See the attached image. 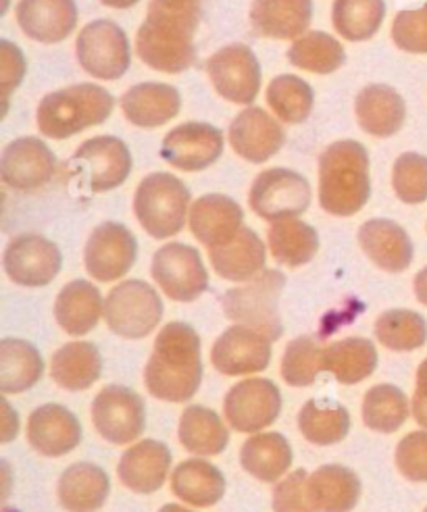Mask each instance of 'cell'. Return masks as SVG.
I'll use <instances>...</instances> for the list:
<instances>
[{"instance_id": "cell-45", "label": "cell", "mask_w": 427, "mask_h": 512, "mask_svg": "<svg viewBox=\"0 0 427 512\" xmlns=\"http://www.w3.org/2000/svg\"><path fill=\"white\" fill-rule=\"evenodd\" d=\"M313 102V88L296 75H280L267 86V105L284 123H303L313 111Z\"/></svg>"}, {"instance_id": "cell-7", "label": "cell", "mask_w": 427, "mask_h": 512, "mask_svg": "<svg viewBox=\"0 0 427 512\" xmlns=\"http://www.w3.org/2000/svg\"><path fill=\"white\" fill-rule=\"evenodd\" d=\"M161 317V296L142 279L121 281L105 300V321L113 334L121 338H146L161 323Z\"/></svg>"}, {"instance_id": "cell-29", "label": "cell", "mask_w": 427, "mask_h": 512, "mask_svg": "<svg viewBox=\"0 0 427 512\" xmlns=\"http://www.w3.org/2000/svg\"><path fill=\"white\" fill-rule=\"evenodd\" d=\"M209 259L219 277L228 281H250L265 271L267 250L253 229L242 227L228 244L209 248Z\"/></svg>"}, {"instance_id": "cell-47", "label": "cell", "mask_w": 427, "mask_h": 512, "mask_svg": "<svg viewBox=\"0 0 427 512\" xmlns=\"http://www.w3.org/2000/svg\"><path fill=\"white\" fill-rule=\"evenodd\" d=\"M392 186L405 204H421L427 200V157L419 152L400 155L392 169Z\"/></svg>"}, {"instance_id": "cell-3", "label": "cell", "mask_w": 427, "mask_h": 512, "mask_svg": "<svg viewBox=\"0 0 427 512\" xmlns=\"http://www.w3.org/2000/svg\"><path fill=\"white\" fill-rule=\"evenodd\" d=\"M371 196L369 155L363 144L340 140L319 159V204L334 217L359 213Z\"/></svg>"}, {"instance_id": "cell-31", "label": "cell", "mask_w": 427, "mask_h": 512, "mask_svg": "<svg viewBox=\"0 0 427 512\" xmlns=\"http://www.w3.org/2000/svg\"><path fill=\"white\" fill-rule=\"evenodd\" d=\"M105 315V302L98 288L90 281L75 279L67 284L55 302L57 323L69 336H84L92 331Z\"/></svg>"}, {"instance_id": "cell-46", "label": "cell", "mask_w": 427, "mask_h": 512, "mask_svg": "<svg viewBox=\"0 0 427 512\" xmlns=\"http://www.w3.org/2000/svg\"><path fill=\"white\" fill-rule=\"evenodd\" d=\"M325 348L315 336H300L286 346L282 358V377L292 388L313 386L317 375L325 371Z\"/></svg>"}, {"instance_id": "cell-28", "label": "cell", "mask_w": 427, "mask_h": 512, "mask_svg": "<svg viewBox=\"0 0 427 512\" xmlns=\"http://www.w3.org/2000/svg\"><path fill=\"white\" fill-rule=\"evenodd\" d=\"M355 111L363 132L375 138H390L400 132L407 119L405 98L392 86L371 84L357 94Z\"/></svg>"}, {"instance_id": "cell-24", "label": "cell", "mask_w": 427, "mask_h": 512, "mask_svg": "<svg viewBox=\"0 0 427 512\" xmlns=\"http://www.w3.org/2000/svg\"><path fill=\"white\" fill-rule=\"evenodd\" d=\"M248 17L263 38L298 40L311 25L313 0H253Z\"/></svg>"}, {"instance_id": "cell-38", "label": "cell", "mask_w": 427, "mask_h": 512, "mask_svg": "<svg viewBox=\"0 0 427 512\" xmlns=\"http://www.w3.org/2000/svg\"><path fill=\"white\" fill-rule=\"evenodd\" d=\"M323 365L344 386H355L378 367V350L365 338H346L325 346Z\"/></svg>"}, {"instance_id": "cell-13", "label": "cell", "mask_w": 427, "mask_h": 512, "mask_svg": "<svg viewBox=\"0 0 427 512\" xmlns=\"http://www.w3.org/2000/svg\"><path fill=\"white\" fill-rule=\"evenodd\" d=\"M282 411V394L269 379H244L228 392L223 413L240 433H259L267 429Z\"/></svg>"}, {"instance_id": "cell-53", "label": "cell", "mask_w": 427, "mask_h": 512, "mask_svg": "<svg viewBox=\"0 0 427 512\" xmlns=\"http://www.w3.org/2000/svg\"><path fill=\"white\" fill-rule=\"evenodd\" d=\"M413 290H415V296L421 304L427 306V267L421 269L417 275H415V281H413Z\"/></svg>"}, {"instance_id": "cell-51", "label": "cell", "mask_w": 427, "mask_h": 512, "mask_svg": "<svg viewBox=\"0 0 427 512\" xmlns=\"http://www.w3.org/2000/svg\"><path fill=\"white\" fill-rule=\"evenodd\" d=\"M25 75V57L21 50L9 42H0V94L9 98L11 92L21 84Z\"/></svg>"}, {"instance_id": "cell-1", "label": "cell", "mask_w": 427, "mask_h": 512, "mask_svg": "<svg viewBox=\"0 0 427 512\" xmlns=\"http://www.w3.org/2000/svg\"><path fill=\"white\" fill-rule=\"evenodd\" d=\"M200 23L198 7L167 5L150 0L136 36V53L144 65L161 73H182L196 61L194 34Z\"/></svg>"}, {"instance_id": "cell-34", "label": "cell", "mask_w": 427, "mask_h": 512, "mask_svg": "<svg viewBox=\"0 0 427 512\" xmlns=\"http://www.w3.org/2000/svg\"><path fill=\"white\" fill-rule=\"evenodd\" d=\"M103 373V358L90 342H71L55 352L50 361V377L57 386L71 392L92 388Z\"/></svg>"}, {"instance_id": "cell-36", "label": "cell", "mask_w": 427, "mask_h": 512, "mask_svg": "<svg viewBox=\"0 0 427 512\" xmlns=\"http://www.w3.org/2000/svg\"><path fill=\"white\" fill-rule=\"evenodd\" d=\"M44 371L42 356L25 340L7 338L0 342V392L19 394L34 388Z\"/></svg>"}, {"instance_id": "cell-8", "label": "cell", "mask_w": 427, "mask_h": 512, "mask_svg": "<svg viewBox=\"0 0 427 512\" xmlns=\"http://www.w3.org/2000/svg\"><path fill=\"white\" fill-rule=\"evenodd\" d=\"M75 53L86 73L98 80H119L130 69V40L117 23L96 19L88 23L75 40Z\"/></svg>"}, {"instance_id": "cell-35", "label": "cell", "mask_w": 427, "mask_h": 512, "mask_svg": "<svg viewBox=\"0 0 427 512\" xmlns=\"http://www.w3.org/2000/svg\"><path fill=\"white\" fill-rule=\"evenodd\" d=\"M240 463L255 479L273 483L290 469L292 448L282 433H257L244 442Z\"/></svg>"}, {"instance_id": "cell-15", "label": "cell", "mask_w": 427, "mask_h": 512, "mask_svg": "<svg viewBox=\"0 0 427 512\" xmlns=\"http://www.w3.org/2000/svg\"><path fill=\"white\" fill-rule=\"evenodd\" d=\"M223 155V134L211 123H182L163 138L161 157L180 171H203Z\"/></svg>"}, {"instance_id": "cell-19", "label": "cell", "mask_w": 427, "mask_h": 512, "mask_svg": "<svg viewBox=\"0 0 427 512\" xmlns=\"http://www.w3.org/2000/svg\"><path fill=\"white\" fill-rule=\"evenodd\" d=\"M211 363L223 375H250L271 363V340L246 325L225 329L211 350Z\"/></svg>"}, {"instance_id": "cell-37", "label": "cell", "mask_w": 427, "mask_h": 512, "mask_svg": "<svg viewBox=\"0 0 427 512\" xmlns=\"http://www.w3.org/2000/svg\"><path fill=\"white\" fill-rule=\"evenodd\" d=\"M269 250L273 259L286 267H303L315 259L319 236L315 229L300 219H282L269 227Z\"/></svg>"}, {"instance_id": "cell-52", "label": "cell", "mask_w": 427, "mask_h": 512, "mask_svg": "<svg viewBox=\"0 0 427 512\" xmlns=\"http://www.w3.org/2000/svg\"><path fill=\"white\" fill-rule=\"evenodd\" d=\"M413 419L427 429V358L417 371V386L413 396Z\"/></svg>"}, {"instance_id": "cell-16", "label": "cell", "mask_w": 427, "mask_h": 512, "mask_svg": "<svg viewBox=\"0 0 427 512\" xmlns=\"http://www.w3.org/2000/svg\"><path fill=\"white\" fill-rule=\"evenodd\" d=\"M61 250L38 234L15 236L5 250V271L19 286L42 288L61 271Z\"/></svg>"}, {"instance_id": "cell-2", "label": "cell", "mask_w": 427, "mask_h": 512, "mask_svg": "<svg viewBox=\"0 0 427 512\" xmlns=\"http://www.w3.org/2000/svg\"><path fill=\"white\" fill-rule=\"evenodd\" d=\"M203 381L200 338L186 323H167L144 369L148 392L165 402L190 400Z\"/></svg>"}, {"instance_id": "cell-32", "label": "cell", "mask_w": 427, "mask_h": 512, "mask_svg": "<svg viewBox=\"0 0 427 512\" xmlns=\"http://www.w3.org/2000/svg\"><path fill=\"white\" fill-rule=\"evenodd\" d=\"M109 477L92 463H75L59 479V502L67 512H96L109 498Z\"/></svg>"}, {"instance_id": "cell-39", "label": "cell", "mask_w": 427, "mask_h": 512, "mask_svg": "<svg viewBox=\"0 0 427 512\" xmlns=\"http://www.w3.org/2000/svg\"><path fill=\"white\" fill-rule=\"evenodd\" d=\"M180 442L198 456H217L230 442V431L221 417L205 406H188L180 417Z\"/></svg>"}, {"instance_id": "cell-23", "label": "cell", "mask_w": 427, "mask_h": 512, "mask_svg": "<svg viewBox=\"0 0 427 512\" xmlns=\"http://www.w3.org/2000/svg\"><path fill=\"white\" fill-rule=\"evenodd\" d=\"M242 221L244 213L240 204L221 194H207L198 198L190 209L192 234L207 248L228 244L244 227Z\"/></svg>"}, {"instance_id": "cell-11", "label": "cell", "mask_w": 427, "mask_h": 512, "mask_svg": "<svg viewBox=\"0 0 427 512\" xmlns=\"http://www.w3.org/2000/svg\"><path fill=\"white\" fill-rule=\"evenodd\" d=\"M213 88L234 105H250L261 90V65L246 44H228L207 61Z\"/></svg>"}, {"instance_id": "cell-57", "label": "cell", "mask_w": 427, "mask_h": 512, "mask_svg": "<svg viewBox=\"0 0 427 512\" xmlns=\"http://www.w3.org/2000/svg\"><path fill=\"white\" fill-rule=\"evenodd\" d=\"M425 512H427V508H425Z\"/></svg>"}, {"instance_id": "cell-4", "label": "cell", "mask_w": 427, "mask_h": 512, "mask_svg": "<svg viewBox=\"0 0 427 512\" xmlns=\"http://www.w3.org/2000/svg\"><path fill=\"white\" fill-rule=\"evenodd\" d=\"M115 98L98 84H75L46 94L38 105V130L50 140H67L109 119Z\"/></svg>"}, {"instance_id": "cell-56", "label": "cell", "mask_w": 427, "mask_h": 512, "mask_svg": "<svg viewBox=\"0 0 427 512\" xmlns=\"http://www.w3.org/2000/svg\"><path fill=\"white\" fill-rule=\"evenodd\" d=\"M159 512H194V510H188V508H184V506H180V504H167V506H163Z\"/></svg>"}, {"instance_id": "cell-48", "label": "cell", "mask_w": 427, "mask_h": 512, "mask_svg": "<svg viewBox=\"0 0 427 512\" xmlns=\"http://www.w3.org/2000/svg\"><path fill=\"white\" fill-rule=\"evenodd\" d=\"M392 40L400 50L427 55V3L419 9L400 11L394 17Z\"/></svg>"}, {"instance_id": "cell-54", "label": "cell", "mask_w": 427, "mask_h": 512, "mask_svg": "<svg viewBox=\"0 0 427 512\" xmlns=\"http://www.w3.org/2000/svg\"><path fill=\"white\" fill-rule=\"evenodd\" d=\"M100 3L111 9H132L138 0H100Z\"/></svg>"}, {"instance_id": "cell-17", "label": "cell", "mask_w": 427, "mask_h": 512, "mask_svg": "<svg viewBox=\"0 0 427 512\" xmlns=\"http://www.w3.org/2000/svg\"><path fill=\"white\" fill-rule=\"evenodd\" d=\"M55 175V152L38 138H17L3 150L0 177L13 190H38L53 182Z\"/></svg>"}, {"instance_id": "cell-6", "label": "cell", "mask_w": 427, "mask_h": 512, "mask_svg": "<svg viewBox=\"0 0 427 512\" xmlns=\"http://www.w3.org/2000/svg\"><path fill=\"white\" fill-rule=\"evenodd\" d=\"M190 200V190L182 179L161 171L150 173L136 190L134 213L148 236L167 240L184 229Z\"/></svg>"}, {"instance_id": "cell-41", "label": "cell", "mask_w": 427, "mask_h": 512, "mask_svg": "<svg viewBox=\"0 0 427 512\" xmlns=\"http://www.w3.org/2000/svg\"><path fill=\"white\" fill-rule=\"evenodd\" d=\"M386 17L384 0H334L332 23L348 42H365L378 34Z\"/></svg>"}, {"instance_id": "cell-9", "label": "cell", "mask_w": 427, "mask_h": 512, "mask_svg": "<svg viewBox=\"0 0 427 512\" xmlns=\"http://www.w3.org/2000/svg\"><path fill=\"white\" fill-rule=\"evenodd\" d=\"M248 204L265 221H282L303 215L311 204L307 179L290 169H267L257 175L248 194Z\"/></svg>"}, {"instance_id": "cell-50", "label": "cell", "mask_w": 427, "mask_h": 512, "mask_svg": "<svg viewBox=\"0 0 427 512\" xmlns=\"http://www.w3.org/2000/svg\"><path fill=\"white\" fill-rule=\"evenodd\" d=\"M309 475L305 469H298L282 479L273 490L275 512H315L307 494Z\"/></svg>"}, {"instance_id": "cell-25", "label": "cell", "mask_w": 427, "mask_h": 512, "mask_svg": "<svg viewBox=\"0 0 427 512\" xmlns=\"http://www.w3.org/2000/svg\"><path fill=\"white\" fill-rule=\"evenodd\" d=\"M171 452L165 444L142 440L134 444L119 460V479L125 488L136 494H155L167 481Z\"/></svg>"}, {"instance_id": "cell-21", "label": "cell", "mask_w": 427, "mask_h": 512, "mask_svg": "<svg viewBox=\"0 0 427 512\" xmlns=\"http://www.w3.org/2000/svg\"><path fill=\"white\" fill-rule=\"evenodd\" d=\"M21 32L42 44L63 42L78 25L75 0H19L15 11Z\"/></svg>"}, {"instance_id": "cell-20", "label": "cell", "mask_w": 427, "mask_h": 512, "mask_svg": "<svg viewBox=\"0 0 427 512\" xmlns=\"http://www.w3.org/2000/svg\"><path fill=\"white\" fill-rule=\"evenodd\" d=\"M230 146L250 163H265L286 142L284 127L261 107H248L230 125Z\"/></svg>"}, {"instance_id": "cell-18", "label": "cell", "mask_w": 427, "mask_h": 512, "mask_svg": "<svg viewBox=\"0 0 427 512\" xmlns=\"http://www.w3.org/2000/svg\"><path fill=\"white\" fill-rule=\"evenodd\" d=\"M75 167L88 177L94 194L119 188L132 171V155L128 146L113 136H96L84 142L73 155Z\"/></svg>"}, {"instance_id": "cell-10", "label": "cell", "mask_w": 427, "mask_h": 512, "mask_svg": "<svg viewBox=\"0 0 427 512\" xmlns=\"http://www.w3.org/2000/svg\"><path fill=\"white\" fill-rule=\"evenodd\" d=\"M150 273L163 294L175 302H192L209 286V273L200 252L180 242L157 250Z\"/></svg>"}, {"instance_id": "cell-42", "label": "cell", "mask_w": 427, "mask_h": 512, "mask_svg": "<svg viewBox=\"0 0 427 512\" xmlns=\"http://www.w3.org/2000/svg\"><path fill=\"white\" fill-rule=\"evenodd\" d=\"M288 61L303 71L328 75L344 65L346 53L334 36L325 32H307L290 46Z\"/></svg>"}, {"instance_id": "cell-40", "label": "cell", "mask_w": 427, "mask_h": 512, "mask_svg": "<svg viewBox=\"0 0 427 512\" xmlns=\"http://www.w3.org/2000/svg\"><path fill=\"white\" fill-rule=\"evenodd\" d=\"M298 429L305 440L317 446H332L342 442L350 431V415L344 406L309 400L298 415Z\"/></svg>"}, {"instance_id": "cell-26", "label": "cell", "mask_w": 427, "mask_h": 512, "mask_svg": "<svg viewBox=\"0 0 427 512\" xmlns=\"http://www.w3.org/2000/svg\"><path fill=\"white\" fill-rule=\"evenodd\" d=\"M359 244L371 263L388 273L407 271L413 263V242L396 221L371 219L363 223Z\"/></svg>"}, {"instance_id": "cell-33", "label": "cell", "mask_w": 427, "mask_h": 512, "mask_svg": "<svg viewBox=\"0 0 427 512\" xmlns=\"http://www.w3.org/2000/svg\"><path fill=\"white\" fill-rule=\"evenodd\" d=\"M171 490L180 500L196 508L215 506L225 494L223 473L203 458H190L173 469Z\"/></svg>"}, {"instance_id": "cell-12", "label": "cell", "mask_w": 427, "mask_h": 512, "mask_svg": "<svg viewBox=\"0 0 427 512\" xmlns=\"http://www.w3.org/2000/svg\"><path fill=\"white\" fill-rule=\"evenodd\" d=\"M92 421L96 431L111 444H132L144 433V400L130 388L107 386L92 402Z\"/></svg>"}, {"instance_id": "cell-5", "label": "cell", "mask_w": 427, "mask_h": 512, "mask_svg": "<svg viewBox=\"0 0 427 512\" xmlns=\"http://www.w3.org/2000/svg\"><path fill=\"white\" fill-rule=\"evenodd\" d=\"M284 288V273L265 269L255 279H250L246 286L232 288L223 294V313L230 321L259 331L271 342L280 340L284 334L280 319V296Z\"/></svg>"}, {"instance_id": "cell-27", "label": "cell", "mask_w": 427, "mask_h": 512, "mask_svg": "<svg viewBox=\"0 0 427 512\" xmlns=\"http://www.w3.org/2000/svg\"><path fill=\"white\" fill-rule=\"evenodd\" d=\"M182 107L180 92L169 84L144 82L121 96V111L132 125L155 130L178 117Z\"/></svg>"}, {"instance_id": "cell-49", "label": "cell", "mask_w": 427, "mask_h": 512, "mask_svg": "<svg viewBox=\"0 0 427 512\" xmlns=\"http://www.w3.org/2000/svg\"><path fill=\"white\" fill-rule=\"evenodd\" d=\"M396 467L409 481H427V431H413L396 446Z\"/></svg>"}, {"instance_id": "cell-55", "label": "cell", "mask_w": 427, "mask_h": 512, "mask_svg": "<svg viewBox=\"0 0 427 512\" xmlns=\"http://www.w3.org/2000/svg\"><path fill=\"white\" fill-rule=\"evenodd\" d=\"M167 5H178V7H198L200 0H163Z\"/></svg>"}, {"instance_id": "cell-30", "label": "cell", "mask_w": 427, "mask_h": 512, "mask_svg": "<svg viewBox=\"0 0 427 512\" xmlns=\"http://www.w3.org/2000/svg\"><path fill=\"white\" fill-rule=\"evenodd\" d=\"M307 494L315 512H350L361 498V481L346 467L325 465L309 475Z\"/></svg>"}, {"instance_id": "cell-14", "label": "cell", "mask_w": 427, "mask_h": 512, "mask_svg": "<svg viewBox=\"0 0 427 512\" xmlns=\"http://www.w3.org/2000/svg\"><path fill=\"white\" fill-rule=\"evenodd\" d=\"M138 259V242L128 227L107 221L98 225L84 248V263L90 277L96 281L121 279Z\"/></svg>"}, {"instance_id": "cell-44", "label": "cell", "mask_w": 427, "mask_h": 512, "mask_svg": "<svg viewBox=\"0 0 427 512\" xmlns=\"http://www.w3.org/2000/svg\"><path fill=\"white\" fill-rule=\"evenodd\" d=\"M375 338L388 350L411 352L427 342V323L415 311H386L375 321Z\"/></svg>"}, {"instance_id": "cell-43", "label": "cell", "mask_w": 427, "mask_h": 512, "mask_svg": "<svg viewBox=\"0 0 427 512\" xmlns=\"http://www.w3.org/2000/svg\"><path fill=\"white\" fill-rule=\"evenodd\" d=\"M409 419V398L394 386H375L363 398V423L380 433H394Z\"/></svg>"}, {"instance_id": "cell-22", "label": "cell", "mask_w": 427, "mask_h": 512, "mask_svg": "<svg viewBox=\"0 0 427 512\" xmlns=\"http://www.w3.org/2000/svg\"><path fill=\"white\" fill-rule=\"evenodd\" d=\"M28 442L44 456H63L82 442V425L61 404H44L30 415Z\"/></svg>"}]
</instances>
